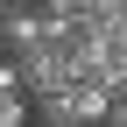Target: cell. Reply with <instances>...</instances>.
Listing matches in <instances>:
<instances>
[{"label": "cell", "instance_id": "2", "mask_svg": "<svg viewBox=\"0 0 127 127\" xmlns=\"http://www.w3.org/2000/svg\"><path fill=\"white\" fill-rule=\"evenodd\" d=\"M0 127H28V92H0Z\"/></svg>", "mask_w": 127, "mask_h": 127}, {"label": "cell", "instance_id": "5", "mask_svg": "<svg viewBox=\"0 0 127 127\" xmlns=\"http://www.w3.org/2000/svg\"><path fill=\"white\" fill-rule=\"evenodd\" d=\"M35 0H0V21H14V14H28Z\"/></svg>", "mask_w": 127, "mask_h": 127}, {"label": "cell", "instance_id": "1", "mask_svg": "<svg viewBox=\"0 0 127 127\" xmlns=\"http://www.w3.org/2000/svg\"><path fill=\"white\" fill-rule=\"evenodd\" d=\"M42 42H50V21H42L35 7L14 14V21H0V57H28V50H42Z\"/></svg>", "mask_w": 127, "mask_h": 127}, {"label": "cell", "instance_id": "4", "mask_svg": "<svg viewBox=\"0 0 127 127\" xmlns=\"http://www.w3.org/2000/svg\"><path fill=\"white\" fill-rule=\"evenodd\" d=\"M35 14H85V0H35Z\"/></svg>", "mask_w": 127, "mask_h": 127}, {"label": "cell", "instance_id": "3", "mask_svg": "<svg viewBox=\"0 0 127 127\" xmlns=\"http://www.w3.org/2000/svg\"><path fill=\"white\" fill-rule=\"evenodd\" d=\"M0 92H21V64L14 57H0Z\"/></svg>", "mask_w": 127, "mask_h": 127}, {"label": "cell", "instance_id": "6", "mask_svg": "<svg viewBox=\"0 0 127 127\" xmlns=\"http://www.w3.org/2000/svg\"><path fill=\"white\" fill-rule=\"evenodd\" d=\"M99 127H120V120H99Z\"/></svg>", "mask_w": 127, "mask_h": 127}]
</instances>
